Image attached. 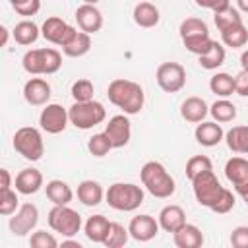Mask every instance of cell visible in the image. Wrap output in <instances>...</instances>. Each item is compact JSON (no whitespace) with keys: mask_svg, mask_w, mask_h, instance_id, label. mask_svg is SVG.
<instances>
[{"mask_svg":"<svg viewBox=\"0 0 248 248\" xmlns=\"http://www.w3.org/2000/svg\"><path fill=\"white\" fill-rule=\"evenodd\" d=\"M107 97L114 107L122 108L124 114H128V116L138 114L145 103V93H143L141 85L132 79H124V78H116L108 83Z\"/></svg>","mask_w":248,"mask_h":248,"instance_id":"obj_1","label":"cell"},{"mask_svg":"<svg viewBox=\"0 0 248 248\" xmlns=\"http://www.w3.org/2000/svg\"><path fill=\"white\" fill-rule=\"evenodd\" d=\"M140 178H141V184L145 186V190L153 198H159V200L170 198L174 194V190H176L174 178L170 176L167 167L163 163H159V161L143 163V167L140 170Z\"/></svg>","mask_w":248,"mask_h":248,"instance_id":"obj_2","label":"cell"},{"mask_svg":"<svg viewBox=\"0 0 248 248\" xmlns=\"http://www.w3.org/2000/svg\"><path fill=\"white\" fill-rule=\"evenodd\" d=\"M21 66L31 76H50L62 68V54L56 48H31L23 54Z\"/></svg>","mask_w":248,"mask_h":248,"instance_id":"obj_3","label":"cell"},{"mask_svg":"<svg viewBox=\"0 0 248 248\" xmlns=\"http://www.w3.org/2000/svg\"><path fill=\"white\" fill-rule=\"evenodd\" d=\"M105 200L116 211H134L143 203V190L132 182H114L105 192Z\"/></svg>","mask_w":248,"mask_h":248,"instance_id":"obj_4","label":"cell"},{"mask_svg":"<svg viewBox=\"0 0 248 248\" xmlns=\"http://www.w3.org/2000/svg\"><path fill=\"white\" fill-rule=\"evenodd\" d=\"M192 190H194V196H196V202L207 209H213L215 203L219 202V198L223 196L225 192V186H221L219 178L215 176L213 169L209 170H203L200 172L198 176H194L192 180Z\"/></svg>","mask_w":248,"mask_h":248,"instance_id":"obj_5","label":"cell"},{"mask_svg":"<svg viewBox=\"0 0 248 248\" xmlns=\"http://www.w3.org/2000/svg\"><path fill=\"white\" fill-rule=\"evenodd\" d=\"M70 114V124H74L78 130H91L97 124H101L107 118V108L99 101H85V103H76L68 108Z\"/></svg>","mask_w":248,"mask_h":248,"instance_id":"obj_6","label":"cell"},{"mask_svg":"<svg viewBox=\"0 0 248 248\" xmlns=\"http://www.w3.org/2000/svg\"><path fill=\"white\" fill-rule=\"evenodd\" d=\"M12 145L14 149L27 161H39L45 153V141L43 136L37 128L33 126H23L19 128L14 138H12Z\"/></svg>","mask_w":248,"mask_h":248,"instance_id":"obj_7","label":"cell"},{"mask_svg":"<svg viewBox=\"0 0 248 248\" xmlns=\"http://www.w3.org/2000/svg\"><path fill=\"white\" fill-rule=\"evenodd\" d=\"M46 219H48V227L66 238L76 236L81 229V215L70 205H54L48 211Z\"/></svg>","mask_w":248,"mask_h":248,"instance_id":"obj_8","label":"cell"},{"mask_svg":"<svg viewBox=\"0 0 248 248\" xmlns=\"http://www.w3.org/2000/svg\"><path fill=\"white\" fill-rule=\"evenodd\" d=\"M155 79L165 93H178L186 85V70L178 62H163L155 72Z\"/></svg>","mask_w":248,"mask_h":248,"instance_id":"obj_9","label":"cell"},{"mask_svg":"<svg viewBox=\"0 0 248 248\" xmlns=\"http://www.w3.org/2000/svg\"><path fill=\"white\" fill-rule=\"evenodd\" d=\"M76 33H78V29L72 27L70 23H66V21H64L62 17H58V16L46 17V19L43 21V25H41V37H43L45 41L56 45V46H66V45L74 39Z\"/></svg>","mask_w":248,"mask_h":248,"instance_id":"obj_10","label":"cell"},{"mask_svg":"<svg viewBox=\"0 0 248 248\" xmlns=\"http://www.w3.org/2000/svg\"><path fill=\"white\" fill-rule=\"evenodd\" d=\"M68 122H70V114L58 103H46L39 114L41 130H45L46 134H62L66 130Z\"/></svg>","mask_w":248,"mask_h":248,"instance_id":"obj_11","label":"cell"},{"mask_svg":"<svg viewBox=\"0 0 248 248\" xmlns=\"http://www.w3.org/2000/svg\"><path fill=\"white\" fill-rule=\"evenodd\" d=\"M39 223V209L35 203H23L19 205V209L10 217V231L16 234V236H25L29 234Z\"/></svg>","mask_w":248,"mask_h":248,"instance_id":"obj_12","label":"cell"},{"mask_svg":"<svg viewBox=\"0 0 248 248\" xmlns=\"http://www.w3.org/2000/svg\"><path fill=\"white\" fill-rule=\"evenodd\" d=\"M225 176L232 184V188H234V192L238 196L248 192V159L231 157L225 163Z\"/></svg>","mask_w":248,"mask_h":248,"instance_id":"obj_13","label":"cell"},{"mask_svg":"<svg viewBox=\"0 0 248 248\" xmlns=\"http://www.w3.org/2000/svg\"><path fill=\"white\" fill-rule=\"evenodd\" d=\"M105 134L108 136L110 143L114 149H120L124 145H128L130 138H132V124L128 120V114H116L108 120V124L105 126Z\"/></svg>","mask_w":248,"mask_h":248,"instance_id":"obj_14","label":"cell"},{"mask_svg":"<svg viewBox=\"0 0 248 248\" xmlns=\"http://www.w3.org/2000/svg\"><path fill=\"white\" fill-rule=\"evenodd\" d=\"M159 229H161V227H159V221H157L155 217L147 215V213H141V215L132 217V221H130V225H128L130 236H132L134 240H138V242H149L151 238L157 236Z\"/></svg>","mask_w":248,"mask_h":248,"instance_id":"obj_15","label":"cell"},{"mask_svg":"<svg viewBox=\"0 0 248 248\" xmlns=\"http://www.w3.org/2000/svg\"><path fill=\"white\" fill-rule=\"evenodd\" d=\"M76 21H78V27L89 35L101 31L103 27V14L101 10L95 6V4H81L78 6L76 10Z\"/></svg>","mask_w":248,"mask_h":248,"instance_id":"obj_16","label":"cell"},{"mask_svg":"<svg viewBox=\"0 0 248 248\" xmlns=\"http://www.w3.org/2000/svg\"><path fill=\"white\" fill-rule=\"evenodd\" d=\"M23 99L33 107L46 105L48 99H50V83L43 78L27 79L25 85H23Z\"/></svg>","mask_w":248,"mask_h":248,"instance_id":"obj_17","label":"cell"},{"mask_svg":"<svg viewBox=\"0 0 248 248\" xmlns=\"http://www.w3.org/2000/svg\"><path fill=\"white\" fill-rule=\"evenodd\" d=\"M16 190L23 196H31V194H37L41 188H43V172L39 169H33V167H27V169H21L16 176V182H14Z\"/></svg>","mask_w":248,"mask_h":248,"instance_id":"obj_18","label":"cell"},{"mask_svg":"<svg viewBox=\"0 0 248 248\" xmlns=\"http://www.w3.org/2000/svg\"><path fill=\"white\" fill-rule=\"evenodd\" d=\"M194 138L203 147H215V145H219L225 140V132H223V128H221L219 122H215V120L213 122H205L203 120V122H200L196 126Z\"/></svg>","mask_w":248,"mask_h":248,"instance_id":"obj_19","label":"cell"},{"mask_svg":"<svg viewBox=\"0 0 248 248\" xmlns=\"http://www.w3.org/2000/svg\"><path fill=\"white\" fill-rule=\"evenodd\" d=\"M159 227L165 231V232H176L184 223H186V213L180 205H165L161 211H159Z\"/></svg>","mask_w":248,"mask_h":248,"instance_id":"obj_20","label":"cell"},{"mask_svg":"<svg viewBox=\"0 0 248 248\" xmlns=\"http://www.w3.org/2000/svg\"><path fill=\"white\" fill-rule=\"evenodd\" d=\"M132 17H134V23L136 25H140L143 29H151V27H155L159 23L161 14H159V8L153 2L145 0V2H138L134 6Z\"/></svg>","mask_w":248,"mask_h":248,"instance_id":"obj_21","label":"cell"},{"mask_svg":"<svg viewBox=\"0 0 248 248\" xmlns=\"http://www.w3.org/2000/svg\"><path fill=\"white\" fill-rule=\"evenodd\" d=\"M207 114H209V107L202 97H188L180 105V116L186 122L200 124V122H203V118Z\"/></svg>","mask_w":248,"mask_h":248,"instance_id":"obj_22","label":"cell"},{"mask_svg":"<svg viewBox=\"0 0 248 248\" xmlns=\"http://www.w3.org/2000/svg\"><path fill=\"white\" fill-rule=\"evenodd\" d=\"M172 240L176 248H200L203 244V232L200 227L184 223L176 232H172Z\"/></svg>","mask_w":248,"mask_h":248,"instance_id":"obj_23","label":"cell"},{"mask_svg":"<svg viewBox=\"0 0 248 248\" xmlns=\"http://www.w3.org/2000/svg\"><path fill=\"white\" fill-rule=\"evenodd\" d=\"M105 198V190L97 180H81L78 184V200L87 205V207H95L103 202Z\"/></svg>","mask_w":248,"mask_h":248,"instance_id":"obj_24","label":"cell"},{"mask_svg":"<svg viewBox=\"0 0 248 248\" xmlns=\"http://www.w3.org/2000/svg\"><path fill=\"white\" fill-rule=\"evenodd\" d=\"M108 227H110V221L105 215L97 213V215L87 217V221L83 225V232H85L87 240L97 242V244H103V240H105V236L108 232Z\"/></svg>","mask_w":248,"mask_h":248,"instance_id":"obj_25","label":"cell"},{"mask_svg":"<svg viewBox=\"0 0 248 248\" xmlns=\"http://www.w3.org/2000/svg\"><path fill=\"white\" fill-rule=\"evenodd\" d=\"M45 192H46V198L54 205H68L74 200V192H72L70 184L64 182V180H60V178L48 180L46 186H45Z\"/></svg>","mask_w":248,"mask_h":248,"instance_id":"obj_26","label":"cell"},{"mask_svg":"<svg viewBox=\"0 0 248 248\" xmlns=\"http://www.w3.org/2000/svg\"><path fill=\"white\" fill-rule=\"evenodd\" d=\"M178 33H180L182 43H188V41H196V39L207 37L209 29H207V23L203 19H200V17H186V19H182V23L178 27Z\"/></svg>","mask_w":248,"mask_h":248,"instance_id":"obj_27","label":"cell"},{"mask_svg":"<svg viewBox=\"0 0 248 248\" xmlns=\"http://www.w3.org/2000/svg\"><path fill=\"white\" fill-rule=\"evenodd\" d=\"M12 35H14V41H16L17 45H21V46H29V45H33V43L41 37V29H39V25H37L35 21H31V19H23V21L16 23Z\"/></svg>","mask_w":248,"mask_h":248,"instance_id":"obj_28","label":"cell"},{"mask_svg":"<svg viewBox=\"0 0 248 248\" xmlns=\"http://www.w3.org/2000/svg\"><path fill=\"white\" fill-rule=\"evenodd\" d=\"M225 141L232 153L248 155V126H232L225 134Z\"/></svg>","mask_w":248,"mask_h":248,"instance_id":"obj_29","label":"cell"},{"mask_svg":"<svg viewBox=\"0 0 248 248\" xmlns=\"http://www.w3.org/2000/svg\"><path fill=\"white\" fill-rule=\"evenodd\" d=\"M89 50H91V35L81 29L74 35V39L66 46H62V52L70 58H79V56L87 54Z\"/></svg>","mask_w":248,"mask_h":248,"instance_id":"obj_30","label":"cell"},{"mask_svg":"<svg viewBox=\"0 0 248 248\" xmlns=\"http://www.w3.org/2000/svg\"><path fill=\"white\" fill-rule=\"evenodd\" d=\"M225 58H227L225 46H223L221 43L213 41L211 48H209L205 54L198 56V62H200V66H202L203 70H217V68H221V66L225 64Z\"/></svg>","mask_w":248,"mask_h":248,"instance_id":"obj_31","label":"cell"},{"mask_svg":"<svg viewBox=\"0 0 248 248\" xmlns=\"http://www.w3.org/2000/svg\"><path fill=\"white\" fill-rule=\"evenodd\" d=\"M209 114H211L213 120L219 122V124L232 122V120L236 118V107H234V103H231L229 99L221 97V99H217V101L209 107Z\"/></svg>","mask_w":248,"mask_h":248,"instance_id":"obj_32","label":"cell"},{"mask_svg":"<svg viewBox=\"0 0 248 248\" xmlns=\"http://www.w3.org/2000/svg\"><path fill=\"white\" fill-rule=\"evenodd\" d=\"M209 89L211 93H215L217 97H231L234 93V78L231 74H225V72H217L211 76L209 79Z\"/></svg>","mask_w":248,"mask_h":248,"instance_id":"obj_33","label":"cell"},{"mask_svg":"<svg viewBox=\"0 0 248 248\" xmlns=\"http://www.w3.org/2000/svg\"><path fill=\"white\" fill-rule=\"evenodd\" d=\"M221 41L225 46H231V48H240L248 43V29L244 23L240 25H234L231 29H225L221 31Z\"/></svg>","mask_w":248,"mask_h":248,"instance_id":"obj_34","label":"cell"},{"mask_svg":"<svg viewBox=\"0 0 248 248\" xmlns=\"http://www.w3.org/2000/svg\"><path fill=\"white\" fill-rule=\"evenodd\" d=\"M128 236H130V232H128V229H124V225L110 221V227H108V232H107L103 244L107 248H122L128 242Z\"/></svg>","mask_w":248,"mask_h":248,"instance_id":"obj_35","label":"cell"},{"mask_svg":"<svg viewBox=\"0 0 248 248\" xmlns=\"http://www.w3.org/2000/svg\"><path fill=\"white\" fill-rule=\"evenodd\" d=\"M213 19H215V25H217L219 33L225 31V29H231V27L242 23V16H240V12H238L236 8H232V6H229V8L223 10V12H217Z\"/></svg>","mask_w":248,"mask_h":248,"instance_id":"obj_36","label":"cell"},{"mask_svg":"<svg viewBox=\"0 0 248 248\" xmlns=\"http://www.w3.org/2000/svg\"><path fill=\"white\" fill-rule=\"evenodd\" d=\"M87 149H89V153H91L93 157H105V155H107L110 149H114V147H112L108 136H107L105 132H101V134H93V136L87 140Z\"/></svg>","mask_w":248,"mask_h":248,"instance_id":"obj_37","label":"cell"},{"mask_svg":"<svg viewBox=\"0 0 248 248\" xmlns=\"http://www.w3.org/2000/svg\"><path fill=\"white\" fill-rule=\"evenodd\" d=\"M72 97L76 103H85V101H93V93H95V87H93V81L89 79H78L72 83V89H70Z\"/></svg>","mask_w":248,"mask_h":248,"instance_id":"obj_38","label":"cell"},{"mask_svg":"<svg viewBox=\"0 0 248 248\" xmlns=\"http://www.w3.org/2000/svg\"><path fill=\"white\" fill-rule=\"evenodd\" d=\"M209 169H213V163H211V159L207 155H194V157H190L186 161V176H188V180H192L194 176H198L200 172L209 170Z\"/></svg>","mask_w":248,"mask_h":248,"instance_id":"obj_39","label":"cell"},{"mask_svg":"<svg viewBox=\"0 0 248 248\" xmlns=\"http://www.w3.org/2000/svg\"><path fill=\"white\" fill-rule=\"evenodd\" d=\"M17 190H2V196H0V215L4 217H10L14 215L17 209H19V198H17Z\"/></svg>","mask_w":248,"mask_h":248,"instance_id":"obj_40","label":"cell"},{"mask_svg":"<svg viewBox=\"0 0 248 248\" xmlns=\"http://www.w3.org/2000/svg\"><path fill=\"white\" fill-rule=\"evenodd\" d=\"M10 6L23 17L35 16L41 10V0H8Z\"/></svg>","mask_w":248,"mask_h":248,"instance_id":"obj_41","label":"cell"},{"mask_svg":"<svg viewBox=\"0 0 248 248\" xmlns=\"http://www.w3.org/2000/svg\"><path fill=\"white\" fill-rule=\"evenodd\" d=\"M29 246H33V248H56L58 240L46 231H35L29 238Z\"/></svg>","mask_w":248,"mask_h":248,"instance_id":"obj_42","label":"cell"},{"mask_svg":"<svg viewBox=\"0 0 248 248\" xmlns=\"http://www.w3.org/2000/svg\"><path fill=\"white\" fill-rule=\"evenodd\" d=\"M234 203H236V198H234V194H232L231 190H227V188H225L223 196L219 198V202L215 203V207H213L211 211H215V213L223 215V213H229V211L234 207Z\"/></svg>","mask_w":248,"mask_h":248,"instance_id":"obj_43","label":"cell"},{"mask_svg":"<svg viewBox=\"0 0 248 248\" xmlns=\"http://www.w3.org/2000/svg\"><path fill=\"white\" fill-rule=\"evenodd\" d=\"M229 240H231V244H232L234 248H248V227H246V225L234 227Z\"/></svg>","mask_w":248,"mask_h":248,"instance_id":"obj_44","label":"cell"},{"mask_svg":"<svg viewBox=\"0 0 248 248\" xmlns=\"http://www.w3.org/2000/svg\"><path fill=\"white\" fill-rule=\"evenodd\" d=\"M234 93L240 97H248V70H240L234 76Z\"/></svg>","mask_w":248,"mask_h":248,"instance_id":"obj_45","label":"cell"},{"mask_svg":"<svg viewBox=\"0 0 248 248\" xmlns=\"http://www.w3.org/2000/svg\"><path fill=\"white\" fill-rule=\"evenodd\" d=\"M200 8H205V10H211L213 14L217 12H223L231 6V0H194Z\"/></svg>","mask_w":248,"mask_h":248,"instance_id":"obj_46","label":"cell"},{"mask_svg":"<svg viewBox=\"0 0 248 248\" xmlns=\"http://www.w3.org/2000/svg\"><path fill=\"white\" fill-rule=\"evenodd\" d=\"M0 176H2V190L12 188V176H10V170H8V169H0Z\"/></svg>","mask_w":248,"mask_h":248,"instance_id":"obj_47","label":"cell"},{"mask_svg":"<svg viewBox=\"0 0 248 248\" xmlns=\"http://www.w3.org/2000/svg\"><path fill=\"white\" fill-rule=\"evenodd\" d=\"M240 66H242V70H248V48L240 54Z\"/></svg>","mask_w":248,"mask_h":248,"instance_id":"obj_48","label":"cell"},{"mask_svg":"<svg viewBox=\"0 0 248 248\" xmlns=\"http://www.w3.org/2000/svg\"><path fill=\"white\" fill-rule=\"evenodd\" d=\"M236 6H238V10H240V12L248 14V0H236Z\"/></svg>","mask_w":248,"mask_h":248,"instance_id":"obj_49","label":"cell"},{"mask_svg":"<svg viewBox=\"0 0 248 248\" xmlns=\"http://www.w3.org/2000/svg\"><path fill=\"white\" fill-rule=\"evenodd\" d=\"M0 31H2V43H0V45H2V46H6V45H8V29L2 25V27H0Z\"/></svg>","mask_w":248,"mask_h":248,"instance_id":"obj_50","label":"cell"},{"mask_svg":"<svg viewBox=\"0 0 248 248\" xmlns=\"http://www.w3.org/2000/svg\"><path fill=\"white\" fill-rule=\"evenodd\" d=\"M83 4H97V2H101V0H81Z\"/></svg>","mask_w":248,"mask_h":248,"instance_id":"obj_51","label":"cell"},{"mask_svg":"<svg viewBox=\"0 0 248 248\" xmlns=\"http://www.w3.org/2000/svg\"><path fill=\"white\" fill-rule=\"evenodd\" d=\"M240 198H242V200H244V202H246V203H248V192H244V194H242V196H240Z\"/></svg>","mask_w":248,"mask_h":248,"instance_id":"obj_52","label":"cell"}]
</instances>
